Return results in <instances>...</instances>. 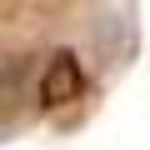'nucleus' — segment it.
Listing matches in <instances>:
<instances>
[{"label": "nucleus", "instance_id": "nucleus-1", "mask_svg": "<svg viewBox=\"0 0 150 150\" xmlns=\"http://www.w3.org/2000/svg\"><path fill=\"white\" fill-rule=\"evenodd\" d=\"M80 90H85L80 60H75L70 50H60V55L50 60V70L40 75V95H45L50 105H65V100H80Z\"/></svg>", "mask_w": 150, "mask_h": 150}]
</instances>
